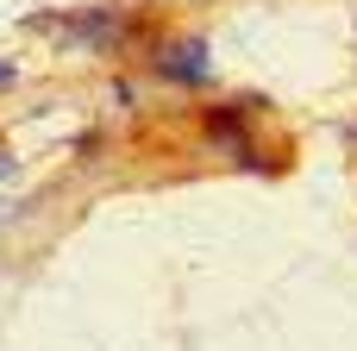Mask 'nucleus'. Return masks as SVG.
I'll return each instance as SVG.
<instances>
[{"instance_id": "nucleus-7", "label": "nucleus", "mask_w": 357, "mask_h": 351, "mask_svg": "<svg viewBox=\"0 0 357 351\" xmlns=\"http://www.w3.org/2000/svg\"><path fill=\"white\" fill-rule=\"evenodd\" d=\"M6 176H13V157H6V151H0V182H6Z\"/></svg>"}, {"instance_id": "nucleus-3", "label": "nucleus", "mask_w": 357, "mask_h": 351, "mask_svg": "<svg viewBox=\"0 0 357 351\" xmlns=\"http://www.w3.org/2000/svg\"><path fill=\"white\" fill-rule=\"evenodd\" d=\"M157 50V82H169V88H207L213 82V57H207V38H163V44H151Z\"/></svg>"}, {"instance_id": "nucleus-5", "label": "nucleus", "mask_w": 357, "mask_h": 351, "mask_svg": "<svg viewBox=\"0 0 357 351\" xmlns=\"http://www.w3.org/2000/svg\"><path fill=\"white\" fill-rule=\"evenodd\" d=\"M100 144H107V138H100V132H94V126H88V132H75V138H69V151H75V157H94V151H100Z\"/></svg>"}, {"instance_id": "nucleus-6", "label": "nucleus", "mask_w": 357, "mask_h": 351, "mask_svg": "<svg viewBox=\"0 0 357 351\" xmlns=\"http://www.w3.org/2000/svg\"><path fill=\"white\" fill-rule=\"evenodd\" d=\"M13 82H19V69H13V63H0V88H13Z\"/></svg>"}, {"instance_id": "nucleus-4", "label": "nucleus", "mask_w": 357, "mask_h": 351, "mask_svg": "<svg viewBox=\"0 0 357 351\" xmlns=\"http://www.w3.org/2000/svg\"><path fill=\"white\" fill-rule=\"evenodd\" d=\"M107 100H113V107H138L144 94H138V82H132V75H113V82H107Z\"/></svg>"}, {"instance_id": "nucleus-1", "label": "nucleus", "mask_w": 357, "mask_h": 351, "mask_svg": "<svg viewBox=\"0 0 357 351\" xmlns=\"http://www.w3.org/2000/svg\"><path fill=\"white\" fill-rule=\"evenodd\" d=\"M251 113H264V100H257V94L220 100V107H207V113H201V138H207L220 157L245 163V170H276L270 157H257V132H251Z\"/></svg>"}, {"instance_id": "nucleus-2", "label": "nucleus", "mask_w": 357, "mask_h": 351, "mask_svg": "<svg viewBox=\"0 0 357 351\" xmlns=\"http://www.w3.org/2000/svg\"><path fill=\"white\" fill-rule=\"evenodd\" d=\"M38 31H56L63 50H126L132 44V25L107 6H88V13H69V19H31Z\"/></svg>"}]
</instances>
